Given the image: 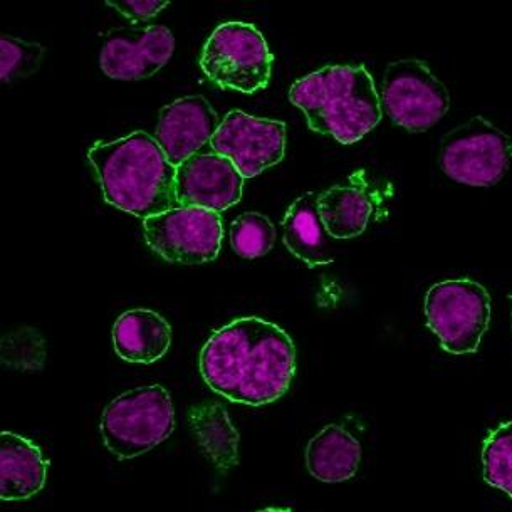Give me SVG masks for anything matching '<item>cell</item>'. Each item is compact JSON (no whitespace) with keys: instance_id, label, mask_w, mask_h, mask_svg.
<instances>
[{"instance_id":"1","label":"cell","mask_w":512,"mask_h":512,"mask_svg":"<svg viewBox=\"0 0 512 512\" xmlns=\"http://www.w3.org/2000/svg\"><path fill=\"white\" fill-rule=\"evenodd\" d=\"M200 373L230 402L262 407L284 397L291 387L296 346L283 328L266 319H234L205 343Z\"/></svg>"},{"instance_id":"2","label":"cell","mask_w":512,"mask_h":512,"mask_svg":"<svg viewBox=\"0 0 512 512\" xmlns=\"http://www.w3.org/2000/svg\"><path fill=\"white\" fill-rule=\"evenodd\" d=\"M88 160L106 202L116 209L145 220L177 207V167L155 136L135 131L115 142H98L89 148Z\"/></svg>"},{"instance_id":"3","label":"cell","mask_w":512,"mask_h":512,"mask_svg":"<svg viewBox=\"0 0 512 512\" xmlns=\"http://www.w3.org/2000/svg\"><path fill=\"white\" fill-rule=\"evenodd\" d=\"M289 100L304 111L311 130L351 145L382 120V100L365 66H326L299 79Z\"/></svg>"},{"instance_id":"4","label":"cell","mask_w":512,"mask_h":512,"mask_svg":"<svg viewBox=\"0 0 512 512\" xmlns=\"http://www.w3.org/2000/svg\"><path fill=\"white\" fill-rule=\"evenodd\" d=\"M175 430L172 398L160 385L121 393L103 410L101 437L106 449L120 460L147 454Z\"/></svg>"},{"instance_id":"5","label":"cell","mask_w":512,"mask_h":512,"mask_svg":"<svg viewBox=\"0 0 512 512\" xmlns=\"http://www.w3.org/2000/svg\"><path fill=\"white\" fill-rule=\"evenodd\" d=\"M427 326L450 355L476 353L491 323V296L471 279H447L425 294Z\"/></svg>"},{"instance_id":"6","label":"cell","mask_w":512,"mask_h":512,"mask_svg":"<svg viewBox=\"0 0 512 512\" xmlns=\"http://www.w3.org/2000/svg\"><path fill=\"white\" fill-rule=\"evenodd\" d=\"M272 54L256 26L225 22L205 42L200 68L220 88L252 95L271 81Z\"/></svg>"},{"instance_id":"7","label":"cell","mask_w":512,"mask_h":512,"mask_svg":"<svg viewBox=\"0 0 512 512\" xmlns=\"http://www.w3.org/2000/svg\"><path fill=\"white\" fill-rule=\"evenodd\" d=\"M440 168L455 182L492 187L512 163V138L482 116L449 131L440 145Z\"/></svg>"},{"instance_id":"8","label":"cell","mask_w":512,"mask_h":512,"mask_svg":"<svg viewBox=\"0 0 512 512\" xmlns=\"http://www.w3.org/2000/svg\"><path fill=\"white\" fill-rule=\"evenodd\" d=\"M380 100L390 120L412 133L437 125L450 108L449 89L418 59L388 64Z\"/></svg>"},{"instance_id":"9","label":"cell","mask_w":512,"mask_h":512,"mask_svg":"<svg viewBox=\"0 0 512 512\" xmlns=\"http://www.w3.org/2000/svg\"><path fill=\"white\" fill-rule=\"evenodd\" d=\"M148 246L168 262L204 264L219 256L222 220L199 207H175L143 220Z\"/></svg>"},{"instance_id":"10","label":"cell","mask_w":512,"mask_h":512,"mask_svg":"<svg viewBox=\"0 0 512 512\" xmlns=\"http://www.w3.org/2000/svg\"><path fill=\"white\" fill-rule=\"evenodd\" d=\"M214 152L229 158L242 177L261 175L281 162L286 153V125L230 111L210 142Z\"/></svg>"},{"instance_id":"11","label":"cell","mask_w":512,"mask_h":512,"mask_svg":"<svg viewBox=\"0 0 512 512\" xmlns=\"http://www.w3.org/2000/svg\"><path fill=\"white\" fill-rule=\"evenodd\" d=\"M173 51L175 37L167 27L115 29L101 48L100 66L108 78L140 81L158 73Z\"/></svg>"},{"instance_id":"12","label":"cell","mask_w":512,"mask_h":512,"mask_svg":"<svg viewBox=\"0 0 512 512\" xmlns=\"http://www.w3.org/2000/svg\"><path fill=\"white\" fill-rule=\"evenodd\" d=\"M244 180L229 158L217 153H197L177 167V207L224 212L242 199Z\"/></svg>"},{"instance_id":"13","label":"cell","mask_w":512,"mask_h":512,"mask_svg":"<svg viewBox=\"0 0 512 512\" xmlns=\"http://www.w3.org/2000/svg\"><path fill=\"white\" fill-rule=\"evenodd\" d=\"M219 126V115L204 96H187L160 111L155 140L168 162L178 167L212 142Z\"/></svg>"},{"instance_id":"14","label":"cell","mask_w":512,"mask_h":512,"mask_svg":"<svg viewBox=\"0 0 512 512\" xmlns=\"http://www.w3.org/2000/svg\"><path fill=\"white\" fill-rule=\"evenodd\" d=\"M48 460L29 439L14 432L0 435V499L26 501L42 491L48 477Z\"/></svg>"},{"instance_id":"15","label":"cell","mask_w":512,"mask_h":512,"mask_svg":"<svg viewBox=\"0 0 512 512\" xmlns=\"http://www.w3.org/2000/svg\"><path fill=\"white\" fill-rule=\"evenodd\" d=\"M113 345L121 360L152 365L167 355L172 345V326L152 309H130L116 319Z\"/></svg>"},{"instance_id":"16","label":"cell","mask_w":512,"mask_h":512,"mask_svg":"<svg viewBox=\"0 0 512 512\" xmlns=\"http://www.w3.org/2000/svg\"><path fill=\"white\" fill-rule=\"evenodd\" d=\"M361 459V445L355 435L341 425H328L309 440L306 467L321 482L338 484L356 476Z\"/></svg>"},{"instance_id":"17","label":"cell","mask_w":512,"mask_h":512,"mask_svg":"<svg viewBox=\"0 0 512 512\" xmlns=\"http://www.w3.org/2000/svg\"><path fill=\"white\" fill-rule=\"evenodd\" d=\"M319 194L308 192L294 200L284 215V244L294 257L309 267L324 266L333 262L326 229L318 209Z\"/></svg>"},{"instance_id":"18","label":"cell","mask_w":512,"mask_h":512,"mask_svg":"<svg viewBox=\"0 0 512 512\" xmlns=\"http://www.w3.org/2000/svg\"><path fill=\"white\" fill-rule=\"evenodd\" d=\"M189 424L200 450L219 471L236 467L241 435L220 403L195 405L189 412Z\"/></svg>"},{"instance_id":"19","label":"cell","mask_w":512,"mask_h":512,"mask_svg":"<svg viewBox=\"0 0 512 512\" xmlns=\"http://www.w3.org/2000/svg\"><path fill=\"white\" fill-rule=\"evenodd\" d=\"M318 209L328 236L353 239L368 227L373 204L365 190L353 185H336L319 194Z\"/></svg>"},{"instance_id":"20","label":"cell","mask_w":512,"mask_h":512,"mask_svg":"<svg viewBox=\"0 0 512 512\" xmlns=\"http://www.w3.org/2000/svg\"><path fill=\"white\" fill-rule=\"evenodd\" d=\"M482 476L512 499V422L499 425L482 445Z\"/></svg>"},{"instance_id":"21","label":"cell","mask_w":512,"mask_h":512,"mask_svg":"<svg viewBox=\"0 0 512 512\" xmlns=\"http://www.w3.org/2000/svg\"><path fill=\"white\" fill-rule=\"evenodd\" d=\"M274 242L276 229L266 215L247 212L239 215L230 227V246L244 259L266 256Z\"/></svg>"},{"instance_id":"22","label":"cell","mask_w":512,"mask_h":512,"mask_svg":"<svg viewBox=\"0 0 512 512\" xmlns=\"http://www.w3.org/2000/svg\"><path fill=\"white\" fill-rule=\"evenodd\" d=\"M2 363L19 371H39L46 363V340L31 326H19L2 338Z\"/></svg>"},{"instance_id":"23","label":"cell","mask_w":512,"mask_h":512,"mask_svg":"<svg viewBox=\"0 0 512 512\" xmlns=\"http://www.w3.org/2000/svg\"><path fill=\"white\" fill-rule=\"evenodd\" d=\"M46 49L37 42L22 41L17 37H0V79L12 83L29 78L41 68Z\"/></svg>"},{"instance_id":"24","label":"cell","mask_w":512,"mask_h":512,"mask_svg":"<svg viewBox=\"0 0 512 512\" xmlns=\"http://www.w3.org/2000/svg\"><path fill=\"white\" fill-rule=\"evenodd\" d=\"M106 6L120 12L121 16H125L130 21H148L152 17L157 16L158 12L163 11L168 6V2L163 0H128V2H106Z\"/></svg>"},{"instance_id":"25","label":"cell","mask_w":512,"mask_h":512,"mask_svg":"<svg viewBox=\"0 0 512 512\" xmlns=\"http://www.w3.org/2000/svg\"><path fill=\"white\" fill-rule=\"evenodd\" d=\"M257 512H291V509H283V507H267V509H262V511Z\"/></svg>"},{"instance_id":"26","label":"cell","mask_w":512,"mask_h":512,"mask_svg":"<svg viewBox=\"0 0 512 512\" xmlns=\"http://www.w3.org/2000/svg\"><path fill=\"white\" fill-rule=\"evenodd\" d=\"M509 298H511V301H512V294H511V296H509Z\"/></svg>"}]
</instances>
